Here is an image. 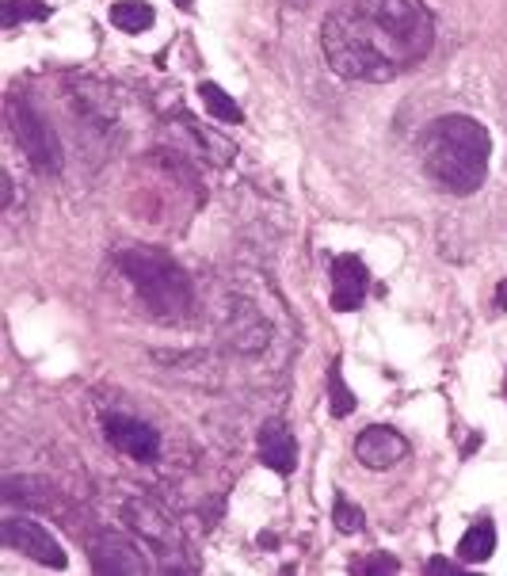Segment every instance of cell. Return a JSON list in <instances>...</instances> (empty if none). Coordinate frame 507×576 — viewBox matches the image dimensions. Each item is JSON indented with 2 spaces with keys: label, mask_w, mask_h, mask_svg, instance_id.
<instances>
[{
  "label": "cell",
  "mask_w": 507,
  "mask_h": 576,
  "mask_svg": "<svg viewBox=\"0 0 507 576\" xmlns=\"http://www.w3.org/2000/svg\"><path fill=\"white\" fill-rule=\"evenodd\" d=\"M427 573L454 576V573H462V565H458V561H443V557H435V561H427Z\"/></svg>",
  "instance_id": "19"
},
{
  "label": "cell",
  "mask_w": 507,
  "mask_h": 576,
  "mask_svg": "<svg viewBox=\"0 0 507 576\" xmlns=\"http://www.w3.org/2000/svg\"><path fill=\"white\" fill-rule=\"evenodd\" d=\"M355 458L363 462L366 470H389L401 458H408V439L397 428L386 424H370L355 435Z\"/></svg>",
  "instance_id": "9"
},
{
  "label": "cell",
  "mask_w": 507,
  "mask_h": 576,
  "mask_svg": "<svg viewBox=\"0 0 507 576\" xmlns=\"http://www.w3.org/2000/svg\"><path fill=\"white\" fill-rule=\"evenodd\" d=\"M328 397H332V401H328V409H332V416H336V420L351 416V412H355V405H359V401H355V393L347 390L340 363H332V367H328Z\"/></svg>",
  "instance_id": "15"
},
{
  "label": "cell",
  "mask_w": 507,
  "mask_h": 576,
  "mask_svg": "<svg viewBox=\"0 0 507 576\" xmlns=\"http://www.w3.org/2000/svg\"><path fill=\"white\" fill-rule=\"evenodd\" d=\"M401 569V561L393 554H374V557H366V561H355L351 565V573H397Z\"/></svg>",
  "instance_id": "18"
},
{
  "label": "cell",
  "mask_w": 507,
  "mask_h": 576,
  "mask_svg": "<svg viewBox=\"0 0 507 576\" xmlns=\"http://www.w3.org/2000/svg\"><path fill=\"white\" fill-rule=\"evenodd\" d=\"M4 115H8L12 138L20 142V149L27 153V161L39 168L42 176L61 172V142H58V134H54V126L39 115V107L31 100H23V96H8Z\"/></svg>",
  "instance_id": "4"
},
{
  "label": "cell",
  "mask_w": 507,
  "mask_h": 576,
  "mask_svg": "<svg viewBox=\"0 0 507 576\" xmlns=\"http://www.w3.org/2000/svg\"><path fill=\"white\" fill-rule=\"evenodd\" d=\"M0 542H4L8 550H16V554L46 565V569H65V565H69L65 546H61L58 538L50 535L42 523H35V519H4Z\"/></svg>",
  "instance_id": "5"
},
{
  "label": "cell",
  "mask_w": 507,
  "mask_h": 576,
  "mask_svg": "<svg viewBox=\"0 0 507 576\" xmlns=\"http://www.w3.org/2000/svg\"><path fill=\"white\" fill-rule=\"evenodd\" d=\"M507 309V279L500 283V290H496V313H504Z\"/></svg>",
  "instance_id": "21"
},
{
  "label": "cell",
  "mask_w": 507,
  "mask_h": 576,
  "mask_svg": "<svg viewBox=\"0 0 507 576\" xmlns=\"http://www.w3.org/2000/svg\"><path fill=\"white\" fill-rule=\"evenodd\" d=\"M88 561L96 573H107V576H138L145 573V557L138 554V546L130 538H122L119 531H100V535L88 538Z\"/></svg>",
  "instance_id": "7"
},
{
  "label": "cell",
  "mask_w": 507,
  "mask_h": 576,
  "mask_svg": "<svg viewBox=\"0 0 507 576\" xmlns=\"http://www.w3.org/2000/svg\"><path fill=\"white\" fill-rule=\"evenodd\" d=\"M119 268L157 317L176 321V317H183L191 309V279H187V271L164 248L149 245L119 248Z\"/></svg>",
  "instance_id": "3"
},
{
  "label": "cell",
  "mask_w": 507,
  "mask_h": 576,
  "mask_svg": "<svg viewBox=\"0 0 507 576\" xmlns=\"http://www.w3.org/2000/svg\"><path fill=\"white\" fill-rule=\"evenodd\" d=\"M332 523L344 531V535H359L366 527V515L359 504H351L347 496H336V504H332Z\"/></svg>",
  "instance_id": "16"
},
{
  "label": "cell",
  "mask_w": 507,
  "mask_h": 576,
  "mask_svg": "<svg viewBox=\"0 0 507 576\" xmlns=\"http://www.w3.org/2000/svg\"><path fill=\"white\" fill-rule=\"evenodd\" d=\"M12 203V176L8 172H0V210Z\"/></svg>",
  "instance_id": "20"
},
{
  "label": "cell",
  "mask_w": 507,
  "mask_h": 576,
  "mask_svg": "<svg viewBox=\"0 0 507 576\" xmlns=\"http://www.w3.org/2000/svg\"><path fill=\"white\" fill-rule=\"evenodd\" d=\"M328 65L347 81H393L435 46V16L424 0H351L321 27Z\"/></svg>",
  "instance_id": "1"
},
{
  "label": "cell",
  "mask_w": 507,
  "mask_h": 576,
  "mask_svg": "<svg viewBox=\"0 0 507 576\" xmlns=\"http://www.w3.org/2000/svg\"><path fill=\"white\" fill-rule=\"evenodd\" d=\"M454 554H458V561H469V565L488 561V557L496 554V527H492V519H477L466 535H462Z\"/></svg>",
  "instance_id": "12"
},
{
  "label": "cell",
  "mask_w": 507,
  "mask_h": 576,
  "mask_svg": "<svg viewBox=\"0 0 507 576\" xmlns=\"http://www.w3.org/2000/svg\"><path fill=\"white\" fill-rule=\"evenodd\" d=\"M157 20V12H153V4H145V0H119V4H111V23L126 31V35H142L149 31Z\"/></svg>",
  "instance_id": "13"
},
{
  "label": "cell",
  "mask_w": 507,
  "mask_h": 576,
  "mask_svg": "<svg viewBox=\"0 0 507 576\" xmlns=\"http://www.w3.org/2000/svg\"><path fill=\"white\" fill-rule=\"evenodd\" d=\"M50 16V4L42 0H8L4 4V27H16L20 20H46Z\"/></svg>",
  "instance_id": "17"
},
{
  "label": "cell",
  "mask_w": 507,
  "mask_h": 576,
  "mask_svg": "<svg viewBox=\"0 0 507 576\" xmlns=\"http://www.w3.org/2000/svg\"><path fill=\"white\" fill-rule=\"evenodd\" d=\"M420 161L427 180L447 195H473L485 184L492 138L469 115H443L420 134Z\"/></svg>",
  "instance_id": "2"
},
{
  "label": "cell",
  "mask_w": 507,
  "mask_h": 576,
  "mask_svg": "<svg viewBox=\"0 0 507 576\" xmlns=\"http://www.w3.org/2000/svg\"><path fill=\"white\" fill-rule=\"evenodd\" d=\"M366 287H370V271L359 256L344 252V256L332 260V309H340V313L359 309L366 298Z\"/></svg>",
  "instance_id": "10"
},
{
  "label": "cell",
  "mask_w": 507,
  "mask_h": 576,
  "mask_svg": "<svg viewBox=\"0 0 507 576\" xmlns=\"http://www.w3.org/2000/svg\"><path fill=\"white\" fill-rule=\"evenodd\" d=\"M199 96H203L206 111H210L218 123H241V119H244L241 103L233 100V96H229V92L222 88V84H214V81L199 84Z\"/></svg>",
  "instance_id": "14"
},
{
  "label": "cell",
  "mask_w": 507,
  "mask_h": 576,
  "mask_svg": "<svg viewBox=\"0 0 507 576\" xmlns=\"http://www.w3.org/2000/svg\"><path fill=\"white\" fill-rule=\"evenodd\" d=\"M103 432H107V443H111L115 451L130 454V458H138V462H153V458L161 454V435H157V428L138 420V416L111 412V416L103 420Z\"/></svg>",
  "instance_id": "8"
},
{
  "label": "cell",
  "mask_w": 507,
  "mask_h": 576,
  "mask_svg": "<svg viewBox=\"0 0 507 576\" xmlns=\"http://www.w3.org/2000/svg\"><path fill=\"white\" fill-rule=\"evenodd\" d=\"M222 332L229 340V348L241 351V355H260L271 344V329L260 317V309L244 298H229L222 313Z\"/></svg>",
  "instance_id": "6"
},
{
  "label": "cell",
  "mask_w": 507,
  "mask_h": 576,
  "mask_svg": "<svg viewBox=\"0 0 507 576\" xmlns=\"http://www.w3.org/2000/svg\"><path fill=\"white\" fill-rule=\"evenodd\" d=\"M176 4H180L183 12H195V0H176Z\"/></svg>",
  "instance_id": "22"
},
{
  "label": "cell",
  "mask_w": 507,
  "mask_h": 576,
  "mask_svg": "<svg viewBox=\"0 0 507 576\" xmlns=\"http://www.w3.org/2000/svg\"><path fill=\"white\" fill-rule=\"evenodd\" d=\"M260 462L275 474H294L298 470V439L290 435L283 420H267L260 432Z\"/></svg>",
  "instance_id": "11"
}]
</instances>
